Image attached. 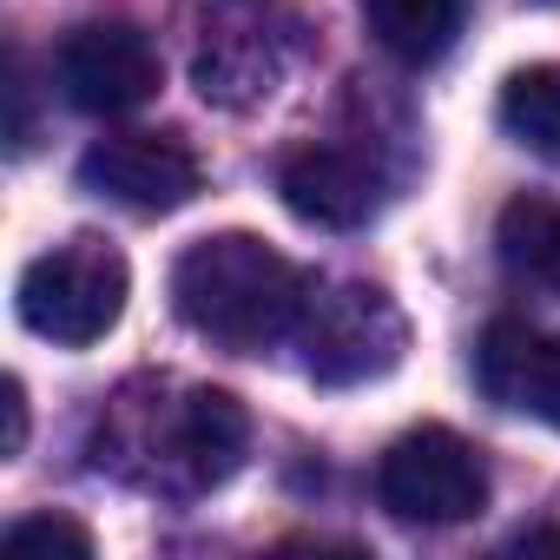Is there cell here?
Returning <instances> with one entry per match:
<instances>
[{
	"instance_id": "8992f818",
	"label": "cell",
	"mask_w": 560,
	"mask_h": 560,
	"mask_svg": "<svg viewBox=\"0 0 560 560\" xmlns=\"http://www.w3.org/2000/svg\"><path fill=\"white\" fill-rule=\"evenodd\" d=\"M376 501L416 527H455L488 508V462L455 429H409L376 462Z\"/></svg>"
},
{
	"instance_id": "5bb4252c",
	"label": "cell",
	"mask_w": 560,
	"mask_h": 560,
	"mask_svg": "<svg viewBox=\"0 0 560 560\" xmlns=\"http://www.w3.org/2000/svg\"><path fill=\"white\" fill-rule=\"evenodd\" d=\"M8 547L14 553H73V560H86L93 553V534L80 521H67V514H21L8 527Z\"/></svg>"
},
{
	"instance_id": "277c9868",
	"label": "cell",
	"mask_w": 560,
	"mask_h": 560,
	"mask_svg": "<svg viewBox=\"0 0 560 560\" xmlns=\"http://www.w3.org/2000/svg\"><path fill=\"white\" fill-rule=\"evenodd\" d=\"M126 298H132L126 257L106 237H67L21 270L14 311L34 337H47L60 350H86L126 317Z\"/></svg>"
},
{
	"instance_id": "52a82bcc",
	"label": "cell",
	"mask_w": 560,
	"mask_h": 560,
	"mask_svg": "<svg viewBox=\"0 0 560 560\" xmlns=\"http://www.w3.org/2000/svg\"><path fill=\"white\" fill-rule=\"evenodd\" d=\"M54 73H60V93L73 113L119 119L159 93V47L132 21H86L60 40Z\"/></svg>"
},
{
	"instance_id": "5b68a950",
	"label": "cell",
	"mask_w": 560,
	"mask_h": 560,
	"mask_svg": "<svg viewBox=\"0 0 560 560\" xmlns=\"http://www.w3.org/2000/svg\"><path fill=\"white\" fill-rule=\"evenodd\" d=\"M298 350L324 389H357V383H383L402 363L409 324L396 298L376 284H350V277L343 284H311L298 317Z\"/></svg>"
},
{
	"instance_id": "7a4b0ae2",
	"label": "cell",
	"mask_w": 560,
	"mask_h": 560,
	"mask_svg": "<svg viewBox=\"0 0 560 560\" xmlns=\"http://www.w3.org/2000/svg\"><path fill=\"white\" fill-rule=\"evenodd\" d=\"M304 298H311L304 270L250 231L198 237L172 264V311L218 350H270L298 337Z\"/></svg>"
},
{
	"instance_id": "ba28073f",
	"label": "cell",
	"mask_w": 560,
	"mask_h": 560,
	"mask_svg": "<svg viewBox=\"0 0 560 560\" xmlns=\"http://www.w3.org/2000/svg\"><path fill=\"white\" fill-rule=\"evenodd\" d=\"M198 159L185 139L172 132H113V139H93L86 159H80V185L106 205H126L139 218H159V211H178L198 198Z\"/></svg>"
},
{
	"instance_id": "3957f363",
	"label": "cell",
	"mask_w": 560,
	"mask_h": 560,
	"mask_svg": "<svg viewBox=\"0 0 560 560\" xmlns=\"http://www.w3.org/2000/svg\"><path fill=\"white\" fill-rule=\"evenodd\" d=\"M298 67V21L277 0H205L191 40V86L218 113H250L277 100Z\"/></svg>"
},
{
	"instance_id": "6da1fadb",
	"label": "cell",
	"mask_w": 560,
	"mask_h": 560,
	"mask_svg": "<svg viewBox=\"0 0 560 560\" xmlns=\"http://www.w3.org/2000/svg\"><path fill=\"white\" fill-rule=\"evenodd\" d=\"M250 422L244 402L231 389H205V383H126L106 416H100V468L165 494V501H198L211 488H224L244 462Z\"/></svg>"
},
{
	"instance_id": "9c48e42d",
	"label": "cell",
	"mask_w": 560,
	"mask_h": 560,
	"mask_svg": "<svg viewBox=\"0 0 560 560\" xmlns=\"http://www.w3.org/2000/svg\"><path fill=\"white\" fill-rule=\"evenodd\" d=\"M277 191H284V205L317 231H357L383 211L389 178L357 145H298L277 165Z\"/></svg>"
},
{
	"instance_id": "4fadbf2b",
	"label": "cell",
	"mask_w": 560,
	"mask_h": 560,
	"mask_svg": "<svg viewBox=\"0 0 560 560\" xmlns=\"http://www.w3.org/2000/svg\"><path fill=\"white\" fill-rule=\"evenodd\" d=\"M501 257L534 277V284L560 291V205H540V198H514L501 211Z\"/></svg>"
},
{
	"instance_id": "2e32d148",
	"label": "cell",
	"mask_w": 560,
	"mask_h": 560,
	"mask_svg": "<svg viewBox=\"0 0 560 560\" xmlns=\"http://www.w3.org/2000/svg\"><path fill=\"white\" fill-rule=\"evenodd\" d=\"M534 8H560V0H534Z\"/></svg>"
},
{
	"instance_id": "9a60e30c",
	"label": "cell",
	"mask_w": 560,
	"mask_h": 560,
	"mask_svg": "<svg viewBox=\"0 0 560 560\" xmlns=\"http://www.w3.org/2000/svg\"><path fill=\"white\" fill-rule=\"evenodd\" d=\"M21 448H27V389L8 383V455H21Z\"/></svg>"
},
{
	"instance_id": "7c38bea8",
	"label": "cell",
	"mask_w": 560,
	"mask_h": 560,
	"mask_svg": "<svg viewBox=\"0 0 560 560\" xmlns=\"http://www.w3.org/2000/svg\"><path fill=\"white\" fill-rule=\"evenodd\" d=\"M501 132L514 145H527L534 159L560 165V60H540V67H521L508 86H501Z\"/></svg>"
},
{
	"instance_id": "8fae6325",
	"label": "cell",
	"mask_w": 560,
	"mask_h": 560,
	"mask_svg": "<svg viewBox=\"0 0 560 560\" xmlns=\"http://www.w3.org/2000/svg\"><path fill=\"white\" fill-rule=\"evenodd\" d=\"M357 8L370 40L402 67H435L468 27V0H357Z\"/></svg>"
},
{
	"instance_id": "30bf717a",
	"label": "cell",
	"mask_w": 560,
	"mask_h": 560,
	"mask_svg": "<svg viewBox=\"0 0 560 560\" xmlns=\"http://www.w3.org/2000/svg\"><path fill=\"white\" fill-rule=\"evenodd\" d=\"M475 376L501 409H521L547 429H560V337L534 330L521 317H494L481 350H475Z\"/></svg>"
}]
</instances>
